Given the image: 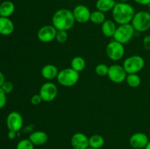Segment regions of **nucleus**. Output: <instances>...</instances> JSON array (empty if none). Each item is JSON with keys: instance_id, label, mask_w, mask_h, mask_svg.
<instances>
[{"instance_id": "1", "label": "nucleus", "mask_w": 150, "mask_h": 149, "mask_svg": "<svg viewBox=\"0 0 150 149\" xmlns=\"http://www.w3.org/2000/svg\"><path fill=\"white\" fill-rule=\"evenodd\" d=\"M76 20L73 12L69 9L62 8L54 13L52 16V25L57 31H68L74 26Z\"/></svg>"}, {"instance_id": "2", "label": "nucleus", "mask_w": 150, "mask_h": 149, "mask_svg": "<svg viewBox=\"0 0 150 149\" xmlns=\"http://www.w3.org/2000/svg\"><path fill=\"white\" fill-rule=\"evenodd\" d=\"M114 21L119 25L130 23L136 11L131 4L127 2H117L111 11Z\"/></svg>"}, {"instance_id": "3", "label": "nucleus", "mask_w": 150, "mask_h": 149, "mask_svg": "<svg viewBox=\"0 0 150 149\" xmlns=\"http://www.w3.org/2000/svg\"><path fill=\"white\" fill-rule=\"evenodd\" d=\"M79 72L73 69L65 68L60 70L57 77L59 84L64 87H72L79 80Z\"/></svg>"}, {"instance_id": "4", "label": "nucleus", "mask_w": 150, "mask_h": 149, "mask_svg": "<svg viewBox=\"0 0 150 149\" xmlns=\"http://www.w3.org/2000/svg\"><path fill=\"white\" fill-rule=\"evenodd\" d=\"M135 31L145 32L150 29V14L148 11H139L135 13L131 21Z\"/></svg>"}, {"instance_id": "5", "label": "nucleus", "mask_w": 150, "mask_h": 149, "mask_svg": "<svg viewBox=\"0 0 150 149\" xmlns=\"http://www.w3.org/2000/svg\"><path fill=\"white\" fill-rule=\"evenodd\" d=\"M145 66V61L139 55H133L125 58L122 67L127 74H137L142 71Z\"/></svg>"}, {"instance_id": "6", "label": "nucleus", "mask_w": 150, "mask_h": 149, "mask_svg": "<svg viewBox=\"0 0 150 149\" xmlns=\"http://www.w3.org/2000/svg\"><path fill=\"white\" fill-rule=\"evenodd\" d=\"M135 32L136 31L131 23L119 25V26H117V29H116L113 38L115 41H117V42L125 45L133 39V37H134Z\"/></svg>"}, {"instance_id": "7", "label": "nucleus", "mask_w": 150, "mask_h": 149, "mask_svg": "<svg viewBox=\"0 0 150 149\" xmlns=\"http://www.w3.org/2000/svg\"><path fill=\"white\" fill-rule=\"evenodd\" d=\"M105 52L109 59L114 61H118L124 57L125 49L123 44L113 39L107 45Z\"/></svg>"}, {"instance_id": "8", "label": "nucleus", "mask_w": 150, "mask_h": 149, "mask_svg": "<svg viewBox=\"0 0 150 149\" xmlns=\"http://www.w3.org/2000/svg\"><path fill=\"white\" fill-rule=\"evenodd\" d=\"M39 94L43 102H50L54 101L58 95V88L52 82H46L41 86Z\"/></svg>"}, {"instance_id": "9", "label": "nucleus", "mask_w": 150, "mask_h": 149, "mask_svg": "<svg viewBox=\"0 0 150 149\" xmlns=\"http://www.w3.org/2000/svg\"><path fill=\"white\" fill-rule=\"evenodd\" d=\"M127 73L124 67L120 64H113L110 66L107 76L111 82L114 83H122L125 81Z\"/></svg>"}, {"instance_id": "10", "label": "nucleus", "mask_w": 150, "mask_h": 149, "mask_svg": "<svg viewBox=\"0 0 150 149\" xmlns=\"http://www.w3.org/2000/svg\"><path fill=\"white\" fill-rule=\"evenodd\" d=\"M6 125L9 131H14L18 132L23 127V117L17 111H13L7 115L6 119Z\"/></svg>"}, {"instance_id": "11", "label": "nucleus", "mask_w": 150, "mask_h": 149, "mask_svg": "<svg viewBox=\"0 0 150 149\" xmlns=\"http://www.w3.org/2000/svg\"><path fill=\"white\" fill-rule=\"evenodd\" d=\"M57 33V30L53 25H45L40 28L37 36L40 42L48 43L55 39Z\"/></svg>"}, {"instance_id": "12", "label": "nucleus", "mask_w": 150, "mask_h": 149, "mask_svg": "<svg viewBox=\"0 0 150 149\" xmlns=\"http://www.w3.org/2000/svg\"><path fill=\"white\" fill-rule=\"evenodd\" d=\"M73 14L76 22L79 23H86L90 20L91 13L89 8L83 4H78L73 8Z\"/></svg>"}, {"instance_id": "13", "label": "nucleus", "mask_w": 150, "mask_h": 149, "mask_svg": "<svg viewBox=\"0 0 150 149\" xmlns=\"http://www.w3.org/2000/svg\"><path fill=\"white\" fill-rule=\"evenodd\" d=\"M149 142V137L143 132L134 133L129 140L130 146L134 149H144Z\"/></svg>"}, {"instance_id": "14", "label": "nucleus", "mask_w": 150, "mask_h": 149, "mask_svg": "<svg viewBox=\"0 0 150 149\" xmlns=\"http://www.w3.org/2000/svg\"><path fill=\"white\" fill-rule=\"evenodd\" d=\"M70 143L73 149H86L89 147V137L82 132H76L70 139Z\"/></svg>"}, {"instance_id": "15", "label": "nucleus", "mask_w": 150, "mask_h": 149, "mask_svg": "<svg viewBox=\"0 0 150 149\" xmlns=\"http://www.w3.org/2000/svg\"><path fill=\"white\" fill-rule=\"evenodd\" d=\"M29 139L34 145H43L48 142V136L43 131H35L31 133Z\"/></svg>"}, {"instance_id": "16", "label": "nucleus", "mask_w": 150, "mask_h": 149, "mask_svg": "<svg viewBox=\"0 0 150 149\" xmlns=\"http://www.w3.org/2000/svg\"><path fill=\"white\" fill-rule=\"evenodd\" d=\"M14 23L10 18L0 17V34L8 36L14 32Z\"/></svg>"}, {"instance_id": "17", "label": "nucleus", "mask_w": 150, "mask_h": 149, "mask_svg": "<svg viewBox=\"0 0 150 149\" xmlns=\"http://www.w3.org/2000/svg\"><path fill=\"white\" fill-rule=\"evenodd\" d=\"M58 68L54 64H48L43 66L41 69V75L45 80H52L57 78L59 73Z\"/></svg>"}, {"instance_id": "18", "label": "nucleus", "mask_w": 150, "mask_h": 149, "mask_svg": "<svg viewBox=\"0 0 150 149\" xmlns=\"http://www.w3.org/2000/svg\"><path fill=\"white\" fill-rule=\"evenodd\" d=\"M117 28V23L114 21V20H105L101 25L103 34L106 37H113Z\"/></svg>"}, {"instance_id": "19", "label": "nucleus", "mask_w": 150, "mask_h": 149, "mask_svg": "<svg viewBox=\"0 0 150 149\" xmlns=\"http://www.w3.org/2000/svg\"><path fill=\"white\" fill-rule=\"evenodd\" d=\"M16 6L11 1H4L0 4V17L10 18L14 13Z\"/></svg>"}, {"instance_id": "20", "label": "nucleus", "mask_w": 150, "mask_h": 149, "mask_svg": "<svg viewBox=\"0 0 150 149\" xmlns=\"http://www.w3.org/2000/svg\"><path fill=\"white\" fill-rule=\"evenodd\" d=\"M116 4V0H97L95 7L98 10L105 13L112 11Z\"/></svg>"}, {"instance_id": "21", "label": "nucleus", "mask_w": 150, "mask_h": 149, "mask_svg": "<svg viewBox=\"0 0 150 149\" xmlns=\"http://www.w3.org/2000/svg\"><path fill=\"white\" fill-rule=\"evenodd\" d=\"M89 147L95 149H100L105 144V140L100 134H95L89 137Z\"/></svg>"}, {"instance_id": "22", "label": "nucleus", "mask_w": 150, "mask_h": 149, "mask_svg": "<svg viewBox=\"0 0 150 149\" xmlns=\"http://www.w3.org/2000/svg\"><path fill=\"white\" fill-rule=\"evenodd\" d=\"M70 67L78 72H80L86 67V61L81 56H75L70 61Z\"/></svg>"}, {"instance_id": "23", "label": "nucleus", "mask_w": 150, "mask_h": 149, "mask_svg": "<svg viewBox=\"0 0 150 149\" xmlns=\"http://www.w3.org/2000/svg\"><path fill=\"white\" fill-rule=\"evenodd\" d=\"M105 20H106L105 15L103 12L96 10L91 13L90 21L92 23H95L97 25H102Z\"/></svg>"}, {"instance_id": "24", "label": "nucleus", "mask_w": 150, "mask_h": 149, "mask_svg": "<svg viewBox=\"0 0 150 149\" xmlns=\"http://www.w3.org/2000/svg\"><path fill=\"white\" fill-rule=\"evenodd\" d=\"M125 81L130 87L138 88L141 85L142 79L138 74H127Z\"/></svg>"}, {"instance_id": "25", "label": "nucleus", "mask_w": 150, "mask_h": 149, "mask_svg": "<svg viewBox=\"0 0 150 149\" xmlns=\"http://www.w3.org/2000/svg\"><path fill=\"white\" fill-rule=\"evenodd\" d=\"M108 69H109V67H108L106 64H99L95 67V72L96 74H98L100 77H104L108 74Z\"/></svg>"}, {"instance_id": "26", "label": "nucleus", "mask_w": 150, "mask_h": 149, "mask_svg": "<svg viewBox=\"0 0 150 149\" xmlns=\"http://www.w3.org/2000/svg\"><path fill=\"white\" fill-rule=\"evenodd\" d=\"M16 149H35V145L29 139H23L18 143Z\"/></svg>"}, {"instance_id": "27", "label": "nucleus", "mask_w": 150, "mask_h": 149, "mask_svg": "<svg viewBox=\"0 0 150 149\" xmlns=\"http://www.w3.org/2000/svg\"><path fill=\"white\" fill-rule=\"evenodd\" d=\"M67 38H68V34H67V31H57L55 38L57 42H59V43H64L67 40Z\"/></svg>"}, {"instance_id": "28", "label": "nucleus", "mask_w": 150, "mask_h": 149, "mask_svg": "<svg viewBox=\"0 0 150 149\" xmlns=\"http://www.w3.org/2000/svg\"><path fill=\"white\" fill-rule=\"evenodd\" d=\"M1 89L3 90V91L7 94V93H11L12 91L13 90V85L11 82L10 81H5L4 83V84L1 86Z\"/></svg>"}, {"instance_id": "29", "label": "nucleus", "mask_w": 150, "mask_h": 149, "mask_svg": "<svg viewBox=\"0 0 150 149\" xmlns=\"http://www.w3.org/2000/svg\"><path fill=\"white\" fill-rule=\"evenodd\" d=\"M7 103V97H6V93L3 91L1 88H0V109L3 108L5 106Z\"/></svg>"}, {"instance_id": "30", "label": "nucleus", "mask_w": 150, "mask_h": 149, "mask_svg": "<svg viewBox=\"0 0 150 149\" xmlns=\"http://www.w3.org/2000/svg\"><path fill=\"white\" fill-rule=\"evenodd\" d=\"M42 102V99L39 93L33 95V96H32V98H31V103H32L33 105H40Z\"/></svg>"}, {"instance_id": "31", "label": "nucleus", "mask_w": 150, "mask_h": 149, "mask_svg": "<svg viewBox=\"0 0 150 149\" xmlns=\"http://www.w3.org/2000/svg\"><path fill=\"white\" fill-rule=\"evenodd\" d=\"M143 46L145 50L150 51V35H146L144 37Z\"/></svg>"}, {"instance_id": "32", "label": "nucleus", "mask_w": 150, "mask_h": 149, "mask_svg": "<svg viewBox=\"0 0 150 149\" xmlns=\"http://www.w3.org/2000/svg\"><path fill=\"white\" fill-rule=\"evenodd\" d=\"M136 3L143 6H150V0H133Z\"/></svg>"}, {"instance_id": "33", "label": "nucleus", "mask_w": 150, "mask_h": 149, "mask_svg": "<svg viewBox=\"0 0 150 149\" xmlns=\"http://www.w3.org/2000/svg\"><path fill=\"white\" fill-rule=\"evenodd\" d=\"M16 134H17V132H16V131H9L8 133H7V137L10 140H14L16 137Z\"/></svg>"}, {"instance_id": "34", "label": "nucleus", "mask_w": 150, "mask_h": 149, "mask_svg": "<svg viewBox=\"0 0 150 149\" xmlns=\"http://www.w3.org/2000/svg\"><path fill=\"white\" fill-rule=\"evenodd\" d=\"M5 81H6L5 77H4V74H3V73L0 71V88L1 87V86L4 84V83Z\"/></svg>"}, {"instance_id": "35", "label": "nucleus", "mask_w": 150, "mask_h": 149, "mask_svg": "<svg viewBox=\"0 0 150 149\" xmlns=\"http://www.w3.org/2000/svg\"><path fill=\"white\" fill-rule=\"evenodd\" d=\"M144 149H150V140H149V143H148V144L146 145V146L145 147Z\"/></svg>"}, {"instance_id": "36", "label": "nucleus", "mask_w": 150, "mask_h": 149, "mask_svg": "<svg viewBox=\"0 0 150 149\" xmlns=\"http://www.w3.org/2000/svg\"><path fill=\"white\" fill-rule=\"evenodd\" d=\"M118 1H120V2H127L129 0H118Z\"/></svg>"}, {"instance_id": "37", "label": "nucleus", "mask_w": 150, "mask_h": 149, "mask_svg": "<svg viewBox=\"0 0 150 149\" xmlns=\"http://www.w3.org/2000/svg\"><path fill=\"white\" fill-rule=\"evenodd\" d=\"M86 149H95V148H92L89 147V148H86Z\"/></svg>"}, {"instance_id": "38", "label": "nucleus", "mask_w": 150, "mask_h": 149, "mask_svg": "<svg viewBox=\"0 0 150 149\" xmlns=\"http://www.w3.org/2000/svg\"><path fill=\"white\" fill-rule=\"evenodd\" d=\"M149 13V14H150V6H149V11H148Z\"/></svg>"}, {"instance_id": "39", "label": "nucleus", "mask_w": 150, "mask_h": 149, "mask_svg": "<svg viewBox=\"0 0 150 149\" xmlns=\"http://www.w3.org/2000/svg\"><path fill=\"white\" fill-rule=\"evenodd\" d=\"M149 136H150V133H149Z\"/></svg>"}]
</instances>
